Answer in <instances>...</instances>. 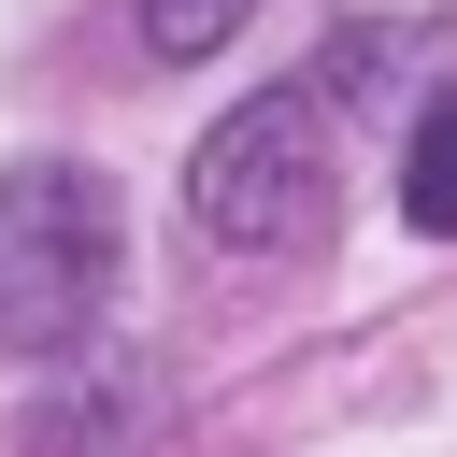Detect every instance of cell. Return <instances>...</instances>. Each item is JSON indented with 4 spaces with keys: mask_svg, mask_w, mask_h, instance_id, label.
Segmentation results:
<instances>
[{
    "mask_svg": "<svg viewBox=\"0 0 457 457\" xmlns=\"http://www.w3.org/2000/svg\"><path fill=\"white\" fill-rule=\"evenodd\" d=\"M343 200V143H328V86H257L200 129L186 157V228L214 257H300Z\"/></svg>",
    "mask_w": 457,
    "mask_h": 457,
    "instance_id": "obj_1",
    "label": "cell"
},
{
    "mask_svg": "<svg viewBox=\"0 0 457 457\" xmlns=\"http://www.w3.org/2000/svg\"><path fill=\"white\" fill-rule=\"evenodd\" d=\"M114 186L86 157H14L0 171V357H71L114 300Z\"/></svg>",
    "mask_w": 457,
    "mask_h": 457,
    "instance_id": "obj_2",
    "label": "cell"
},
{
    "mask_svg": "<svg viewBox=\"0 0 457 457\" xmlns=\"http://www.w3.org/2000/svg\"><path fill=\"white\" fill-rule=\"evenodd\" d=\"M400 214H414L428 243H457V86H428V100H414V143H400Z\"/></svg>",
    "mask_w": 457,
    "mask_h": 457,
    "instance_id": "obj_3",
    "label": "cell"
},
{
    "mask_svg": "<svg viewBox=\"0 0 457 457\" xmlns=\"http://www.w3.org/2000/svg\"><path fill=\"white\" fill-rule=\"evenodd\" d=\"M143 443V371L129 386H57V414L29 428V457H129Z\"/></svg>",
    "mask_w": 457,
    "mask_h": 457,
    "instance_id": "obj_4",
    "label": "cell"
},
{
    "mask_svg": "<svg viewBox=\"0 0 457 457\" xmlns=\"http://www.w3.org/2000/svg\"><path fill=\"white\" fill-rule=\"evenodd\" d=\"M257 0H129V29H143V57H228V29H243Z\"/></svg>",
    "mask_w": 457,
    "mask_h": 457,
    "instance_id": "obj_5",
    "label": "cell"
}]
</instances>
